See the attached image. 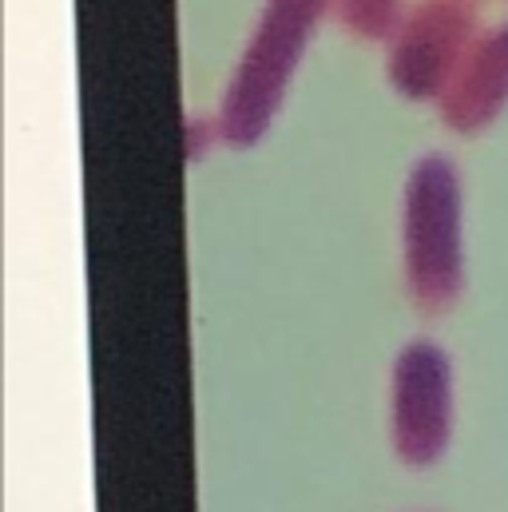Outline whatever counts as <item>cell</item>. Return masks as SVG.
Masks as SVG:
<instances>
[{"instance_id": "1", "label": "cell", "mask_w": 508, "mask_h": 512, "mask_svg": "<svg viewBox=\"0 0 508 512\" xmlns=\"http://www.w3.org/2000/svg\"><path fill=\"white\" fill-rule=\"evenodd\" d=\"M326 12H330V0H262L258 20L223 92V108H219L223 139L251 143L266 131L306 52L310 32Z\"/></svg>"}, {"instance_id": "2", "label": "cell", "mask_w": 508, "mask_h": 512, "mask_svg": "<svg viewBox=\"0 0 508 512\" xmlns=\"http://www.w3.org/2000/svg\"><path fill=\"white\" fill-rule=\"evenodd\" d=\"M405 270L425 306H445L461 286V191L445 155H425L409 175Z\"/></svg>"}, {"instance_id": "3", "label": "cell", "mask_w": 508, "mask_h": 512, "mask_svg": "<svg viewBox=\"0 0 508 512\" xmlns=\"http://www.w3.org/2000/svg\"><path fill=\"white\" fill-rule=\"evenodd\" d=\"M473 0H417L389 32V80L405 96H441L477 40Z\"/></svg>"}, {"instance_id": "4", "label": "cell", "mask_w": 508, "mask_h": 512, "mask_svg": "<svg viewBox=\"0 0 508 512\" xmlns=\"http://www.w3.org/2000/svg\"><path fill=\"white\" fill-rule=\"evenodd\" d=\"M397 437L409 453H429L449 425V362L433 342H413L393 378Z\"/></svg>"}, {"instance_id": "5", "label": "cell", "mask_w": 508, "mask_h": 512, "mask_svg": "<svg viewBox=\"0 0 508 512\" xmlns=\"http://www.w3.org/2000/svg\"><path fill=\"white\" fill-rule=\"evenodd\" d=\"M441 116L453 128H481L489 124L508 100V20L481 28L469 44L465 60L457 64L453 80L445 84Z\"/></svg>"}, {"instance_id": "6", "label": "cell", "mask_w": 508, "mask_h": 512, "mask_svg": "<svg viewBox=\"0 0 508 512\" xmlns=\"http://www.w3.org/2000/svg\"><path fill=\"white\" fill-rule=\"evenodd\" d=\"M405 0H330V12L358 36L370 40H389L397 20L405 16Z\"/></svg>"}]
</instances>
